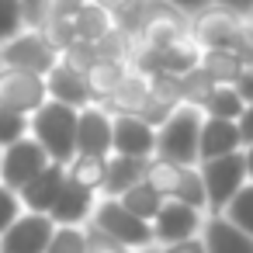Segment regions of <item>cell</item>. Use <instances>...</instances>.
<instances>
[{
  "mask_svg": "<svg viewBox=\"0 0 253 253\" xmlns=\"http://www.w3.org/2000/svg\"><path fill=\"white\" fill-rule=\"evenodd\" d=\"M77 108L45 101L35 115H28V135L39 139V146L49 153L52 163H70L77 156Z\"/></svg>",
  "mask_w": 253,
  "mask_h": 253,
  "instance_id": "6da1fadb",
  "label": "cell"
},
{
  "mask_svg": "<svg viewBox=\"0 0 253 253\" xmlns=\"http://www.w3.org/2000/svg\"><path fill=\"white\" fill-rule=\"evenodd\" d=\"M201 122L205 111L180 104L170 111V118L156 128V156L180 163V167H194L198 163V135H201Z\"/></svg>",
  "mask_w": 253,
  "mask_h": 253,
  "instance_id": "7a4b0ae2",
  "label": "cell"
},
{
  "mask_svg": "<svg viewBox=\"0 0 253 253\" xmlns=\"http://www.w3.org/2000/svg\"><path fill=\"white\" fill-rule=\"evenodd\" d=\"M90 225H97L104 236H111L115 243H122L125 250H146L153 246V222L132 215L118 198H101L94 215H90Z\"/></svg>",
  "mask_w": 253,
  "mask_h": 253,
  "instance_id": "3957f363",
  "label": "cell"
},
{
  "mask_svg": "<svg viewBox=\"0 0 253 253\" xmlns=\"http://www.w3.org/2000/svg\"><path fill=\"white\" fill-rule=\"evenodd\" d=\"M0 63H4V66H18V70H32V73L45 77L59 63V49L45 39L42 28H21L14 39L0 42Z\"/></svg>",
  "mask_w": 253,
  "mask_h": 253,
  "instance_id": "277c9868",
  "label": "cell"
},
{
  "mask_svg": "<svg viewBox=\"0 0 253 253\" xmlns=\"http://www.w3.org/2000/svg\"><path fill=\"white\" fill-rule=\"evenodd\" d=\"M201 180H205V198H208V208L218 215L232 194L250 180L246 177V160H243V149L236 153H225V156H215V160H201Z\"/></svg>",
  "mask_w": 253,
  "mask_h": 253,
  "instance_id": "5b68a950",
  "label": "cell"
},
{
  "mask_svg": "<svg viewBox=\"0 0 253 253\" xmlns=\"http://www.w3.org/2000/svg\"><path fill=\"white\" fill-rule=\"evenodd\" d=\"M49 163H52V160H49V153L39 146V139L25 135V139H18V142H11V146L0 149V184L21 191V187H25L32 177H39Z\"/></svg>",
  "mask_w": 253,
  "mask_h": 253,
  "instance_id": "8992f818",
  "label": "cell"
},
{
  "mask_svg": "<svg viewBox=\"0 0 253 253\" xmlns=\"http://www.w3.org/2000/svg\"><path fill=\"white\" fill-rule=\"evenodd\" d=\"M191 35V14L170 7L167 0H146L142 4V21H139V39L153 49H163L177 39Z\"/></svg>",
  "mask_w": 253,
  "mask_h": 253,
  "instance_id": "52a82bcc",
  "label": "cell"
},
{
  "mask_svg": "<svg viewBox=\"0 0 253 253\" xmlns=\"http://www.w3.org/2000/svg\"><path fill=\"white\" fill-rule=\"evenodd\" d=\"M45 101H49L45 77L0 63V104H4V108L21 111V115H35Z\"/></svg>",
  "mask_w": 253,
  "mask_h": 253,
  "instance_id": "ba28073f",
  "label": "cell"
},
{
  "mask_svg": "<svg viewBox=\"0 0 253 253\" xmlns=\"http://www.w3.org/2000/svg\"><path fill=\"white\" fill-rule=\"evenodd\" d=\"M56 222L45 211H21L0 232V253H45Z\"/></svg>",
  "mask_w": 253,
  "mask_h": 253,
  "instance_id": "9c48e42d",
  "label": "cell"
},
{
  "mask_svg": "<svg viewBox=\"0 0 253 253\" xmlns=\"http://www.w3.org/2000/svg\"><path fill=\"white\" fill-rule=\"evenodd\" d=\"M111 153L149 160L156 156V128L139 115H111Z\"/></svg>",
  "mask_w": 253,
  "mask_h": 253,
  "instance_id": "30bf717a",
  "label": "cell"
},
{
  "mask_svg": "<svg viewBox=\"0 0 253 253\" xmlns=\"http://www.w3.org/2000/svg\"><path fill=\"white\" fill-rule=\"evenodd\" d=\"M94 194L97 191H90V187L77 184L73 177H66L59 194H56V201H52V208H49V218L56 225H84V222H90V215L97 208Z\"/></svg>",
  "mask_w": 253,
  "mask_h": 253,
  "instance_id": "8fae6325",
  "label": "cell"
},
{
  "mask_svg": "<svg viewBox=\"0 0 253 253\" xmlns=\"http://www.w3.org/2000/svg\"><path fill=\"white\" fill-rule=\"evenodd\" d=\"M111 115L101 104H87L77 115V153L111 156Z\"/></svg>",
  "mask_w": 253,
  "mask_h": 253,
  "instance_id": "7c38bea8",
  "label": "cell"
},
{
  "mask_svg": "<svg viewBox=\"0 0 253 253\" xmlns=\"http://www.w3.org/2000/svg\"><path fill=\"white\" fill-rule=\"evenodd\" d=\"M198 225H201V215H198L194 205H184V201H177V198H167V201L160 205L156 218H153V236H156L160 243H177V239L194 236Z\"/></svg>",
  "mask_w": 253,
  "mask_h": 253,
  "instance_id": "4fadbf2b",
  "label": "cell"
},
{
  "mask_svg": "<svg viewBox=\"0 0 253 253\" xmlns=\"http://www.w3.org/2000/svg\"><path fill=\"white\" fill-rule=\"evenodd\" d=\"M45 90H49V101H59V104H70V108H87L94 104L90 97V87H87V77L73 66H66L63 59L45 73Z\"/></svg>",
  "mask_w": 253,
  "mask_h": 253,
  "instance_id": "5bb4252c",
  "label": "cell"
},
{
  "mask_svg": "<svg viewBox=\"0 0 253 253\" xmlns=\"http://www.w3.org/2000/svg\"><path fill=\"white\" fill-rule=\"evenodd\" d=\"M243 149V135H239V125L229 122V118H208L201 122V135H198V160H215V156H225V153H236Z\"/></svg>",
  "mask_w": 253,
  "mask_h": 253,
  "instance_id": "9a60e30c",
  "label": "cell"
},
{
  "mask_svg": "<svg viewBox=\"0 0 253 253\" xmlns=\"http://www.w3.org/2000/svg\"><path fill=\"white\" fill-rule=\"evenodd\" d=\"M63 180H66V167H63V163H49L39 177H32V180L18 191L25 211H45V215H49V208H52V201H56Z\"/></svg>",
  "mask_w": 253,
  "mask_h": 253,
  "instance_id": "2e32d148",
  "label": "cell"
},
{
  "mask_svg": "<svg viewBox=\"0 0 253 253\" xmlns=\"http://www.w3.org/2000/svg\"><path fill=\"white\" fill-rule=\"evenodd\" d=\"M146 101H149V77H142L139 70L128 66L125 80L115 87L111 97L101 101V108H104L108 115H139V111L146 108Z\"/></svg>",
  "mask_w": 253,
  "mask_h": 253,
  "instance_id": "e0dca14e",
  "label": "cell"
},
{
  "mask_svg": "<svg viewBox=\"0 0 253 253\" xmlns=\"http://www.w3.org/2000/svg\"><path fill=\"white\" fill-rule=\"evenodd\" d=\"M205 253H253V236L225 215H211L205 222Z\"/></svg>",
  "mask_w": 253,
  "mask_h": 253,
  "instance_id": "ac0fdd59",
  "label": "cell"
},
{
  "mask_svg": "<svg viewBox=\"0 0 253 253\" xmlns=\"http://www.w3.org/2000/svg\"><path fill=\"white\" fill-rule=\"evenodd\" d=\"M146 163H149V160L111 153V156H108V173H104V184H101L104 198H122L128 187H135V184L146 177Z\"/></svg>",
  "mask_w": 253,
  "mask_h": 253,
  "instance_id": "d6986e66",
  "label": "cell"
},
{
  "mask_svg": "<svg viewBox=\"0 0 253 253\" xmlns=\"http://www.w3.org/2000/svg\"><path fill=\"white\" fill-rule=\"evenodd\" d=\"M125 73H128V63H122V59H108V56H97V59L87 66V73H84L94 104H101L104 97H111L115 87L125 80Z\"/></svg>",
  "mask_w": 253,
  "mask_h": 253,
  "instance_id": "ffe728a7",
  "label": "cell"
},
{
  "mask_svg": "<svg viewBox=\"0 0 253 253\" xmlns=\"http://www.w3.org/2000/svg\"><path fill=\"white\" fill-rule=\"evenodd\" d=\"M156 63H160V73H173V77H184L187 70H194L201 63V45L194 35H184L163 49H156Z\"/></svg>",
  "mask_w": 253,
  "mask_h": 253,
  "instance_id": "44dd1931",
  "label": "cell"
},
{
  "mask_svg": "<svg viewBox=\"0 0 253 253\" xmlns=\"http://www.w3.org/2000/svg\"><path fill=\"white\" fill-rule=\"evenodd\" d=\"M184 173H187V167H180V163H170V160H160V156H149V163H146V184L156 191V194H163V198H177L180 194V184H184Z\"/></svg>",
  "mask_w": 253,
  "mask_h": 253,
  "instance_id": "7402d4cb",
  "label": "cell"
},
{
  "mask_svg": "<svg viewBox=\"0 0 253 253\" xmlns=\"http://www.w3.org/2000/svg\"><path fill=\"white\" fill-rule=\"evenodd\" d=\"M218 87H232L236 84V77H239V70L246 66L232 49H201V63H198Z\"/></svg>",
  "mask_w": 253,
  "mask_h": 253,
  "instance_id": "603a6c76",
  "label": "cell"
},
{
  "mask_svg": "<svg viewBox=\"0 0 253 253\" xmlns=\"http://www.w3.org/2000/svg\"><path fill=\"white\" fill-rule=\"evenodd\" d=\"M115 28V18L104 11V7H97V4H90V0H87V4L73 14V32H77V39L80 42H101L108 32Z\"/></svg>",
  "mask_w": 253,
  "mask_h": 253,
  "instance_id": "cb8c5ba5",
  "label": "cell"
},
{
  "mask_svg": "<svg viewBox=\"0 0 253 253\" xmlns=\"http://www.w3.org/2000/svg\"><path fill=\"white\" fill-rule=\"evenodd\" d=\"M104 173H108V156L77 153V156L66 163V177H73L77 184H84V187H90V191H101Z\"/></svg>",
  "mask_w": 253,
  "mask_h": 253,
  "instance_id": "d4e9b609",
  "label": "cell"
},
{
  "mask_svg": "<svg viewBox=\"0 0 253 253\" xmlns=\"http://www.w3.org/2000/svg\"><path fill=\"white\" fill-rule=\"evenodd\" d=\"M118 201H122V205H125L132 215H139V218L153 222V218H156V211H160V205H163L167 198H163V194H156V191H153L146 180H139V184H135V187H128V191H125Z\"/></svg>",
  "mask_w": 253,
  "mask_h": 253,
  "instance_id": "484cf974",
  "label": "cell"
},
{
  "mask_svg": "<svg viewBox=\"0 0 253 253\" xmlns=\"http://www.w3.org/2000/svg\"><path fill=\"white\" fill-rule=\"evenodd\" d=\"M243 108H246V101L236 94V87H215L208 94V101L201 104V111L208 118H229V122H239Z\"/></svg>",
  "mask_w": 253,
  "mask_h": 253,
  "instance_id": "4316f807",
  "label": "cell"
},
{
  "mask_svg": "<svg viewBox=\"0 0 253 253\" xmlns=\"http://www.w3.org/2000/svg\"><path fill=\"white\" fill-rule=\"evenodd\" d=\"M215 87H218V84H215L201 66H194V70H187V73L180 77V101L191 104V108H201Z\"/></svg>",
  "mask_w": 253,
  "mask_h": 253,
  "instance_id": "83f0119b",
  "label": "cell"
},
{
  "mask_svg": "<svg viewBox=\"0 0 253 253\" xmlns=\"http://www.w3.org/2000/svg\"><path fill=\"white\" fill-rule=\"evenodd\" d=\"M222 211H225V218H229L232 225H239L243 232L253 236V180H246V184L232 194V201H229Z\"/></svg>",
  "mask_w": 253,
  "mask_h": 253,
  "instance_id": "f1b7e54d",
  "label": "cell"
},
{
  "mask_svg": "<svg viewBox=\"0 0 253 253\" xmlns=\"http://www.w3.org/2000/svg\"><path fill=\"white\" fill-rule=\"evenodd\" d=\"M45 253H87V225H56Z\"/></svg>",
  "mask_w": 253,
  "mask_h": 253,
  "instance_id": "f546056e",
  "label": "cell"
},
{
  "mask_svg": "<svg viewBox=\"0 0 253 253\" xmlns=\"http://www.w3.org/2000/svg\"><path fill=\"white\" fill-rule=\"evenodd\" d=\"M149 97L160 101V104H167V108H180L184 104L180 101V77H173V73H153L149 77Z\"/></svg>",
  "mask_w": 253,
  "mask_h": 253,
  "instance_id": "4dcf8cb0",
  "label": "cell"
},
{
  "mask_svg": "<svg viewBox=\"0 0 253 253\" xmlns=\"http://www.w3.org/2000/svg\"><path fill=\"white\" fill-rule=\"evenodd\" d=\"M25 135H28V115L11 111V108L0 104V149L18 142V139H25Z\"/></svg>",
  "mask_w": 253,
  "mask_h": 253,
  "instance_id": "1f68e13d",
  "label": "cell"
},
{
  "mask_svg": "<svg viewBox=\"0 0 253 253\" xmlns=\"http://www.w3.org/2000/svg\"><path fill=\"white\" fill-rule=\"evenodd\" d=\"M59 59L66 63V66H73V70H80V73H87V66L97 59V45L94 42H70L63 52H59Z\"/></svg>",
  "mask_w": 253,
  "mask_h": 253,
  "instance_id": "d6a6232c",
  "label": "cell"
},
{
  "mask_svg": "<svg viewBox=\"0 0 253 253\" xmlns=\"http://www.w3.org/2000/svg\"><path fill=\"white\" fill-rule=\"evenodd\" d=\"M21 28H25V21H21V4H18V0H0V42L14 39Z\"/></svg>",
  "mask_w": 253,
  "mask_h": 253,
  "instance_id": "836d02e7",
  "label": "cell"
},
{
  "mask_svg": "<svg viewBox=\"0 0 253 253\" xmlns=\"http://www.w3.org/2000/svg\"><path fill=\"white\" fill-rule=\"evenodd\" d=\"M21 211H25L21 194H18L14 187H7V184H0V232H4V229H7Z\"/></svg>",
  "mask_w": 253,
  "mask_h": 253,
  "instance_id": "e575fe53",
  "label": "cell"
},
{
  "mask_svg": "<svg viewBox=\"0 0 253 253\" xmlns=\"http://www.w3.org/2000/svg\"><path fill=\"white\" fill-rule=\"evenodd\" d=\"M25 28H42L49 21V0H18Z\"/></svg>",
  "mask_w": 253,
  "mask_h": 253,
  "instance_id": "d590c367",
  "label": "cell"
},
{
  "mask_svg": "<svg viewBox=\"0 0 253 253\" xmlns=\"http://www.w3.org/2000/svg\"><path fill=\"white\" fill-rule=\"evenodd\" d=\"M87 253H128V250L111 236H104L97 225H87Z\"/></svg>",
  "mask_w": 253,
  "mask_h": 253,
  "instance_id": "8d00e7d4",
  "label": "cell"
},
{
  "mask_svg": "<svg viewBox=\"0 0 253 253\" xmlns=\"http://www.w3.org/2000/svg\"><path fill=\"white\" fill-rule=\"evenodd\" d=\"M87 4V0H49V18H63V21H73V14Z\"/></svg>",
  "mask_w": 253,
  "mask_h": 253,
  "instance_id": "74e56055",
  "label": "cell"
},
{
  "mask_svg": "<svg viewBox=\"0 0 253 253\" xmlns=\"http://www.w3.org/2000/svg\"><path fill=\"white\" fill-rule=\"evenodd\" d=\"M236 94L246 101V104H253V63H246L243 70H239V77H236Z\"/></svg>",
  "mask_w": 253,
  "mask_h": 253,
  "instance_id": "f35d334b",
  "label": "cell"
},
{
  "mask_svg": "<svg viewBox=\"0 0 253 253\" xmlns=\"http://www.w3.org/2000/svg\"><path fill=\"white\" fill-rule=\"evenodd\" d=\"M163 253H205V239H194V236H187V239L167 243V250H163Z\"/></svg>",
  "mask_w": 253,
  "mask_h": 253,
  "instance_id": "ab89813d",
  "label": "cell"
},
{
  "mask_svg": "<svg viewBox=\"0 0 253 253\" xmlns=\"http://www.w3.org/2000/svg\"><path fill=\"white\" fill-rule=\"evenodd\" d=\"M239 135H243V146H250L253 142V104H246L243 108V115H239Z\"/></svg>",
  "mask_w": 253,
  "mask_h": 253,
  "instance_id": "60d3db41",
  "label": "cell"
},
{
  "mask_svg": "<svg viewBox=\"0 0 253 253\" xmlns=\"http://www.w3.org/2000/svg\"><path fill=\"white\" fill-rule=\"evenodd\" d=\"M211 4H218V7H225V11L239 14V18H250L253 14V0H211Z\"/></svg>",
  "mask_w": 253,
  "mask_h": 253,
  "instance_id": "b9f144b4",
  "label": "cell"
},
{
  "mask_svg": "<svg viewBox=\"0 0 253 253\" xmlns=\"http://www.w3.org/2000/svg\"><path fill=\"white\" fill-rule=\"evenodd\" d=\"M90 4H97V7H104L111 18H118V14H125L132 4H139V0H90Z\"/></svg>",
  "mask_w": 253,
  "mask_h": 253,
  "instance_id": "7bdbcfd3",
  "label": "cell"
},
{
  "mask_svg": "<svg viewBox=\"0 0 253 253\" xmlns=\"http://www.w3.org/2000/svg\"><path fill=\"white\" fill-rule=\"evenodd\" d=\"M170 7H177V11H184V14H198L201 7H208L211 0H167Z\"/></svg>",
  "mask_w": 253,
  "mask_h": 253,
  "instance_id": "ee69618b",
  "label": "cell"
},
{
  "mask_svg": "<svg viewBox=\"0 0 253 253\" xmlns=\"http://www.w3.org/2000/svg\"><path fill=\"white\" fill-rule=\"evenodd\" d=\"M243 160H246V177L253 180V142H250V146H243Z\"/></svg>",
  "mask_w": 253,
  "mask_h": 253,
  "instance_id": "f6af8a7d",
  "label": "cell"
},
{
  "mask_svg": "<svg viewBox=\"0 0 253 253\" xmlns=\"http://www.w3.org/2000/svg\"><path fill=\"white\" fill-rule=\"evenodd\" d=\"M246 32H250V39H253V14L246 18Z\"/></svg>",
  "mask_w": 253,
  "mask_h": 253,
  "instance_id": "bcb514c9",
  "label": "cell"
},
{
  "mask_svg": "<svg viewBox=\"0 0 253 253\" xmlns=\"http://www.w3.org/2000/svg\"><path fill=\"white\" fill-rule=\"evenodd\" d=\"M139 253H160V250H153V246H146V250H139Z\"/></svg>",
  "mask_w": 253,
  "mask_h": 253,
  "instance_id": "7dc6e473",
  "label": "cell"
}]
</instances>
